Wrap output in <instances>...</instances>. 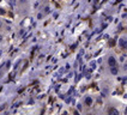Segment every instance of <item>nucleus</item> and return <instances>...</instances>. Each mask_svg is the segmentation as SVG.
Returning <instances> with one entry per match:
<instances>
[{
	"instance_id": "2",
	"label": "nucleus",
	"mask_w": 127,
	"mask_h": 115,
	"mask_svg": "<svg viewBox=\"0 0 127 115\" xmlns=\"http://www.w3.org/2000/svg\"><path fill=\"white\" fill-rule=\"evenodd\" d=\"M109 115H119V111H118L115 108H110V110H109Z\"/></svg>"
},
{
	"instance_id": "4",
	"label": "nucleus",
	"mask_w": 127,
	"mask_h": 115,
	"mask_svg": "<svg viewBox=\"0 0 127 115\" xmlns=\"http://www.w3.org/2000/svg\"><path fill=\"white\" fill-rule=\"evenodd\" d=\"M112 72H113V73H114V74H115V73H116V72H118V70H116V68H115V67H113V68H112Z\"/></svg>"
},
{
	"instance_id": "3",
	"label": "nucleus",
	"mask_w": 127,
	"mask_h": 115,
	"mask_svg": "<svg viewBox=\"0 0 127 115\" xmlns=\"http://www.w3.org/2000/svg\"><path fill=\"white\" fill-rule=\"evenodd\" d=\"M85 102H86V104H91L92 101H91V98H90V97H88V98L85 100Z\"/></svg>"
},
{
	"instance_id": "1",
	"label": "nucleus",
	"mask_w": 127,
	"mask_h": 115,
	"mask_svg": "<svg viewBox=\"0 0 127 115\" xmlns=\"http://www.w3.org/2000/svg\"><path fill=\"white\" fill-rule=\"evenodd\" d=\"M108 64H109V66L113 68V67H116V60H115V58L110 56L109 59H108Z\"/></svg>"
}]
</instances>
